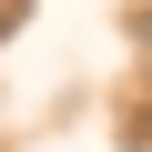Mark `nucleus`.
Here are the masks:
<instances>
[{"label":"nucleus","mask_w":152,"mask_h":152,"mask_svg":"<svg viewBox=\"0 0 152 152\" xmlns=\"http://www.w3.org/2000/svg\"><path fill=\"white\" fill-rule=\"evenodd\" d=\"M20 20H31V0H0V41H10V31H20Z\"/></svg>","instance_id":"f257e3e1"}]
</instances>
